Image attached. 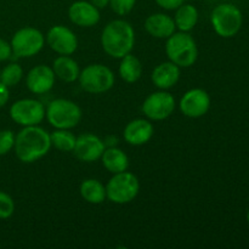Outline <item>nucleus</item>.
<instances>
[{"instance_id": "f257e3e1", "label": "nucleus", "mask_w": 249, "mask_h": 249, "mask_svg": "<svg viewBox=\"0 0 249 249\" xmlns=\"http://www.w3.org/2000/svg\"><path fill=\"white\" fill-rule=\"evenodd\" d=\"M50 148V134L39 125L23 126L15 138V153L23 163H33L40 160Z\"/></svg>"}, {"instance_id": "f03ea898", "label": "nucleus", "mask_w": 249, "mask_h": 249, "mask_svg": "<svg viewBox=\"0 0 249 249\" xmlns=\"http://www.w3.org/2000/svg\"><path fill=\"white\" fill-rule=\"evenodd\" d=\"M101 45L105 53L113 58H122L133 51L135 32L124 19H113L105 26L101 34Z\"/></svg>"}, {"instance_id": "7ed1b4c3", "label": "nucleus", "mask_w": 249, "mask_h": 249, "mask_svg": "<svg viewBox=\"0 0 249 249\" xmlns=\"http://www.w3.org/2000/svg\"><path fill=\"white\" fill-rule=\"evenodd\" d=\"M165 53L169 61L180 68L191 67L198 57L197 44L189 32L172 34L165 43Z\"/></svg>"}, {"instance_id": "20e7f679", "label": "nucleus", "mask_w": 249, "mask_h": 249, "mask_svg": "<svg viewBox=\"0 0 249 249\" xmlns=\"http://www.w3.org/2000/svg\"><path fill=\"white\" fill-rule=\"evenodd\" d=\"M45 117L55 129H72L82 119V109L67 99L53 100L46 107Z\"/></svg>"}, {"instance_id": "39448f33", "label": "nucleus", "mask_w": 249, "mask_h": 249, "mask_svg": "<svg viewBox=\"0 0 249 249\" xmlns=\"http://www.w3.org/2000/svg\"><path fill=\"white\" fill-rule=\"evenodd\" d=\"M140 191L139 179L129 172H122L113 174L106 185V196L116 204L130 203L135 199Z\"/></svg>"}, {"instance_id": "423d86ee", "label": "nucleus", "mask_w": 249, "mask_h": 249, "mask_svg": "<svg viewBox=\"0 0 249 249\" xmlns=\"http://www.w3.org/2000/svg\"><path fill=\"white\" fill-rule=\"evenodd\" d=\"M79 84L89 94H104L114 85V73L107 66L92 63L79 73Z\"/></svg>"}, {"instance_id": "0eeeda50", "label": "nucleus", "mask_w": 249, "mask_h": 249, "mask_svg": "<svg viewBox=\"0 0 249 249\" xmlns=\"http://www.w3.org/2000/svg\"><path fill=\"white\" fill-rule=\"evenodd\" d=\"M212 26L218 36L231 38L236 36L242 26V14L232 4H220L212 11Z\"/></svg>"}, {"instance_id": "6e6552de", "label": "nucleus", "mask_w": 249, "mask_h": 249, "mask_svg": "<svg viewBox=\"0 0 249 249\" xmlns=\"http://www.w3.org/2000/svg\"><path fill=\"white\" fill-rule=\"evenodd\" d=\"M10 44L15 56L32 57L44 48L45 36L39 29L33 27H24L14 34Z\"/></svg>"}, {"instance_id": "1a4fd4ad", "label": "nucleus", "mask_w": 249, "mask_h": 249, "mask_svg": "<svg viewBox=\"0 0 249 249\" xmlns=\"http://www.w3.org/2000/svg\"><path fill=\"white\" fill-rule=\"evenodd\" d=\"M45 106L34 99L18 100L10 107L11 119L22 126L39 125L45 118Z\"/></svg>"}, {"instance_id": "9d476101", "label": "nucleus", "mask_w": 249, "mask_h": 249, "mask_svg": "<svg viewBox=\"0 0 249 249\" xmlns=\"http://www.w3.org/2000/svg\"><path fill=\"white\" fill-rule=\"evenodd\" d=\"M175 109V99L170 92L156 91L148 95L142 104V112L151 121H163L172 116Z\"/></svg>"}, {"instance_id": "9b49d317", "label": "nucleus", "mask_w": 249, "mask_h": 249, "mask_svg": "<svg viewBox=\"0 0 249 249\" xmlns=\"http://www.w3.org/2000/svg\"><path fill=\"white\" fill-rule=\"evenodd\" d=\"M51 50L58 55H72L78 48V38L73 31L66 26H53L49 29L45 38Z\"/></svg>"}, {"instance_id": "f8f14e48", "label": "nucleus", "mask_w": 249, "mask_h": 249, "mask_svg": "<svg viewBox=\"0 0 249 249\" xmlns=\"http://www.w3.org/2000/svg\"><path fill=\"white\" fill-rule=\"evenodd\" d=\"M179 107L184 116L189 118H199L211 108V97L206 90L195 88L185 92L180 100Z\"/></svg>"}, {"instance_id": "ddd939ff", "label": "nucleus", "mask_w": 249, "mask_h": 249, "mask_svg": "<svg viewBox=\"0 0 249 249\" xmlns=\"http://www.w3.org/2000/svg\"><path fill=\"white\" fill-rule=\"evenodd\" d=\"M105 148L106 145L99 136L91 133H85L78 136L72 152L78 160L90 163L100 160Z\"/></svg>"}, {"instance_id": "4468645a", "label": "nucleus", "mask_w": 249, "mask_h": 249, "mask_svg": "<svg viewBox=\"0 0 249 249\" xmlns=\"http://www.w3.org/2000/svg\"><path fill=\"white\" fill-rule=\"evenodd\" d=\"M56 75L53 68L46 65H39L32 68L27 74L26 84L33 94H46L55 85Z\"/></svg>"}, {"instance_id": "2eb2a0df", "label": "nucleus", "mask_w": 249, "mask_h": 249, "mask_svg": "<svg viewBox=\"0 0 249 249\" xmlns=\"http://www.w3.org/2000/svg\"><path fill=\"white\" fill-rule=\"evenodd\" d=\"M71 22L79 27H92L99 23L100 11L90 1H74L68 9Z\"/></svg>"}, {"instance_id": "dca6fc26", "label": "nucleus", "mask_w": 249, "mask_h": 249, "mask_svg": "<svg viewBox=\"0 0 249 249\" xmlns=\"http://www.w3.org/2000/svg\"><path fill=\"white\" fill-rule=\"evenodd\" d=\"M155 129L151 122L146 119H134L124 128V140L133 146H141L152 139Z\"/></svg>"}, {"instance_id": "f3484780", "label": "nucleus", "mask_w": 249, "mask_h": 249, "mask_svg": "<svg viewBox=\"0 0 249 249\" xmlns=\"http://www.w3.org/2000/svg\"><path fill=\"white\" fill-rule=\"evenodd\" d=\"M145 29L150 36L158 39H168L175 33V22L173 17L165 14H153L146 18Z\"/></svg>"}, {"instance_id": "a211bd4d", "label": "nucleus", "mask_w": 249, "mask_h": 249, "mask_svg": "<svg viewBox=\"0 0 249 249\" xmlns=\"http://www.w3.org/2000/svg\"><path fill=\"white\" fill-rule=\"evenodd\" d=\"M153 84L162 90H167L178 84L180 79V67L172 61L160 63L151 75Z\"/></svg>"}, {"instance_id": "6ab92c4d", "label": "nucleus", "mask_w": 249, "mask_h": 249, "mask_svg": "<svg viewBox=\"0 0 249 249\" xmlns=\"http://www.w3.org/2000/svg\"><path fill=\"white\" fill-rule=\"evenodd\" d=\"M51 68L56 77L65 83H73L79 78V66L70 55H60L56 57Z\"/></svg>"}, {"instance_id": "aec40b11", "label": "nucleus", "mask_w": 249, "mask_h": 249, "mask_svg": "<svg viewBox=\"0 0 249 249\" xmlns=\"http://www.w3.org/2000/svg\"><path fill=\"white\" fill-rule=\"evenodd\" d=\"M101 160L104 167L112 174L122 173L128 170L129 167V158L121 148L112 147L105 148L104 153L101 156Z\"/></svg>"}, {"instance_id": "412c9836", "label": "nucleus", "mask_w": 249, "mask_h": 249, "mask_svg": "<svg viewBox=\"0 0 249 249\" xmlns=\"http://www.w3.org/2000/svg\"><path fill=\"white\" fill-rule=\"evenodd\" d=\"M174 22L180 32H190L198 22V10L191 4H182L177 9Z\"/></svg>"}, {"instance_id": "4be33fe9", "label": "nucleus", "mask_w": 249, "mask_h": 249, "mask_svg": "<svg viewBox=\"0 0 249 249\" xmlns=\"http://www.w3.org/2000/svg\"><path fill=\"white\" fill-rule=\"evenodd\" d=\"M80 196L91 204H100L107 198L106 186L96 179H87L80 184Z\"/></svg>"}, {"instance_id": "5701e85b", "label": "nucleus", "mask_w": 249, "mask_h": 249, "mask_svg": "<svg viewBox=\"0 0 249 249\" xmlns=\"http://www.w3.org/2000/svg\"><path fill=\"white\" fill-rule=\"evenodd\" d=\"M119 63V75L126 83L138 82L142 74V65L140 60L133 53H128L121 58Z\"/></svg>"}, {"instance_id": "b1692460", "label": "nucleus", "mask_w": 249, "mask_h": 249, "mask_svg": "<svg viewBox=\"0 0 249 249\" xmlns=\"http://www.w3.org/2000/svg\"><path fill=\"white\" fill-rule=\"evenodd\" d=\"M51 146L62 152H72L74 148L77 138L74 134L71 133L70 129H56L50 134Z\"/></svg>"}, {"instance_id": "393cba45", "label": "nucleus", "mask_w": 249, "mask_h": 249, "mask_svg": "<svg viewBox=\"0 0 249 249\" xmlns=\"http://www.w3.org/2000/svg\"><path fill=\"white\" fill-rule=\"evenodd\" d=\"M22 77H23V70L17 63H10L5 66L4 70L0 71V82L7 88L18 84Z\"/></svg>"}, {"instance_id": "a878e982", "label": "nucleus", "mask_w": 249, "mask_h": 249, "mask_svg": "<svg viewBox=\"0 0 249 249\" xmlns=\"http://www.w3.org/2000/svg\"><path fill=\"white\" fill-rule=\"evenodd\" d=\"M15 212L14 199L6 194L0 191V219H9Z\"/></svg>"}, {"instance_id": "bb28decb", "label": "nucleus", "mask_w": 249, "mask_h": 249, "mask_svg": "<svg viewBox=\"0 0 249 249\" xmlns=\"http://www.w3.org/2000/svg\"><path fill=\"white\" fill-rule=\"evenodd\" d=\"M136 0H109V6L114 14L119 16H125L134 9Z\"/></svg>"}, {"instance_id": "cd10ccee", "label": "nucleus", "mask_w": 249, "mask_h": 249, "mask_svg": "<svg viewBox=\"0 0 249 249\" xmlns=\"http://www.w3.org/2000/svg\"><path fill=\"white\" fill-rule=\"evenodd\" d=\"M15 135L11 130L0 131V156L9 153L15 146Z\"/></svg>"}, {"instance_id": "c85d7f7f", "label": "nucleus", "mask_w": 249, "mask_h": 249, "mask_svg": "<svg viewBox=\"0 0 249 249\" xmlns=\"http://www.w3.org/2000/svg\"><path fill=\"white\" fill-rule=\"evenodd\" d=\"M11 55H12L11 44H9L6 40L0 38V62L9 60V58L11 57Z\"/></svg>"}, {"instance_id": "c756f323", "label": "nucleus", "mask_w": 249, "mask_h": 249, "mask_svg": "<svg viewBox=\"0 0 249 249\" xmlns=\"http://www.w3.org/2000/svg\"><path fill=\"white\" fill-rule=\"evenodd\" d=\"M158 6L164 10H177L180 5L184 4L185 0H155Z\"/></svg>"}, {"instance_id": "7c9ffc66", "label": "nucleus", "mask_w": 249, "mask_h": 249, "mask_svg": "<svg viewBox=\"0 0 249 249\" xmlns=\"http://www.w3.org/2000/svg\"><path fill=\"white\" fill-rule=\"evenodd\" d=\"M9 97H10L9 88L0 82V108H1V107H4L5 105L7 104V101H9Z\"/></svg>"}, {"instance_id": "2f4dec72", "label": "nucleus", "mask_w": 249, "mask_h": 249, "mask_svg": "<svg viewBox=\"0 0 249 249\" xmlns=\"http://www.w3.org/2000/svg\"><path fill=\"white\" fill-rule=\"evenodd\" d=\"M90 2H91L94 6H96L99 10L105 9L107 5H109V0H90Z\"/></svg>"}, {"instance_id": "473e14b6", "label": "nucleus", "mask_w": 249, "mask_h": 249, "mask_svg": "<svg viewBox=\"0 0 249 249\" xmlns=\"http://www.w3.org/2000/svg\"><path fill=\"white\" fill-rule=\"evenodd\" d=\"M247 220H248V224H249V212H248V214H247Z\"/></svg>"}, {"instance_id": "72a5a7b5", "label": "nucleus", "mask_w": 249, "mask_h": 249, "mask_svg": "<svg viewBox=\"0 0 249 249\" xmlns=\"http://www.w3.org/2000/svg\"><path fill=\"white\" fill-rule=\"evenodd\" d=\"M224 1H229V0H224Z\"/></svg>"}]
</instances>
